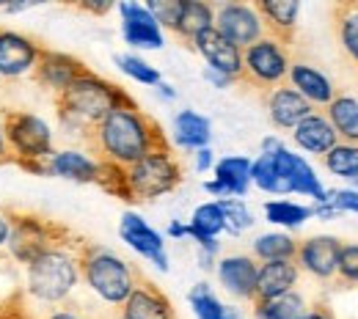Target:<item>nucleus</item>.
Instances as JSON below:
<instances>
[{"label": "nucleus", "mask_w": 358, "mask_h": 319, "mask_svg": "<svg viewBox=\"0 0 358 319\" xmlns=\"http://www.w3.org/2000/svg\"><path fill=\"white\" fill-rule=\"evenodd\" d=\"M190 47L204 58L207 69L221 72V75H226L234 83L243 80V50H237L231 42H226L215 28L204 31L201 36H196V42Z\"/></svg>", "instance_id": "19"}, {"label": "nucleus", "mask_w": 358, "mask_h": 319, "mask_svg": "<svg viewBox=\"0 0 358 319\" xmlns=\"http://www.w3.org/2000/svg\"><path fill=\"white\" fill-rule=\"evenodd\" d=\"M273 163H275V174L281 179V187H284V195L298 193V195L314 198V204L325 201L328 190L320 184V177L314 174V168L301 154H292L289 149H281L278 154H273Z\"/></svg>", "instance_id": "14"}, {"label": "nucleus", "mask_w": 358, "mask_h": 319, "mask_svg": "<svg viewBox=\"0 0 358 319\" xmlns=\"http://www.w3.org/2000/svg\"><path fill=\"white\" fill-rule=\"evenodd\" d=\"M89 151L108 165L130 168L141 157H146L155 149L171 146L163 127L146 116L135 102L113 107L86 138Z\"/></svg>", "instance_id": "1"}, {"label": "nucleus", "mask_w": 358, "mask_h": 319, "mask_svg": "<svg viewBox=\"0 0 358 319\" xmlns=\"http://www.w3.org/2000/svg\"><path fill=\"white\" fill-rule=\"evenodd\" d=\"M325 201H331L339 212H356L358 215V190H328Z\"/></svg>", "instance_id": "40"}, {"label": "nucleus", "mask_w": 358, "mask_h": 319, "mask_svg": "<svg viewBox=\"0 0 358 319\" xmlns=\"http://www.w3.org/2000/svg\"><path fill=\"white\" fill-rule=\"evenodd\" d=\"M72 231L64 226L39 218L34 212H11V237L6 245V253L17 262V265H28L34 262L39 253H45L47 248H52L55 242H61L64 237H69Z\"/></svg>", "instance_id": "8"}, {"label": "nucleus", "mask_w": 358, "mask_h": 319, "mask_svg": "<svg viewBox=\"0 0 358 319\" xmlns=\"http://www.w3.org/2000/svg\"><path fill=\"white\" fill-rule=\"evenodd\" d=\"M301 319H336V317H334V311H331V306H328V303L317 300V303H309L306 314H303Z\"/></svg>", "instance_id": "44"}, {"label": "nucleus", "mask_w": 358, "mask_h": 319, "mask_svg": "<svg viewBox=\"0 0 358 319\" xmlns=\"http://www.w3.org/2000/svg\"><path fill=\"white\" fill-rule=\"evenodd\" d=\"M289 66H292L289 47L265 34L259 42L243 50V80L240 83H248L262 94H268L287 83Z\"/></svg>", "instance_id": "7"}, {"label": "nucleus", "mask_w": 358, "mask_h": 319, "mask_svg": "<svg viewBox=\"0 0 358 319\" xmlns=\"http://www.w3.org/2000/svg\"><path fill=\"white\" fill-rule=\"evenodd\" d=\"M265 34L284 42L289 47L295 39V28H298V14H301V3L298 0H257L254 3Z\"/></svg>", "instance_id": "22"}, {"label": "nucleus", "mask_w": 358, "mask_h": 319, "mask_svg": "<svg viewBox=\"0 0 358 319\" xmlns=\"http://www.w3.org/2000/svg\"><path fill=\"white\" fill-rule=\"evenodd\" d=\"M325 119L334 127L339 143L358 146V99L350 94H336L334 102L325 107Z\"/></svg>", "instance_id": "29"}, {"label": "nucleus", "mask_w": 358, "mask_h": 319, "mask_svg": "<svg viewBox=\"0 0 358 319\" xmlns=\"http://www.w3.org/2000/svg\"><path fill=\"white\" fill-rule=\"evenodd\" d=\"M218 204H221L229 234L237 237V234H243V231H248V228L254 226V215H251V209H248V204L243 198H224Z\"/></svg>", "instance_id": "37"}, {"label": "nucleus", "mask_w": 358, "mask_h": 319, "mask_svg": "<svg viewBox=\"0 0 358 319\" xmlns=\"http://www.w3.org/2000/svg\"><path fill=\"white\" fill-rule=\"evenodd\" d=\"M39 319H91L83 309H78V306H58V309H50V311H45Z\"/></svg>", "instance_id": "42"}, {"label": "nucleus", "mask_w": 358, "mask_h": 319, "mask_svg": "<svg viewBox=\"0 0 358 319\" xmlns=\"http://www.w3.org/2000/svg\"><path fill=\"white\" fill-rule=\"evenodd\" d=\"M298 281H301V270L295 262H265L259 265V273H257V300H273V297H281L292 289H298Z\"/></svg>", "instance_id": "23"}, {"label": "nucleus", "mask_w": 358, "mask_h": 319, "mask_svg": "<svg viewBox=\"0 0 358 319\" xmlns=\"http://www.w3.org/2000/svg\"><path fill=\"white\" fill-rule=\"evenodd\" d=\"M265 218L273 226L298 228L312 218V207H303V204H295V201H287V198H273L265 204Z\"/></svg>", "instance_id": "32"}, {"label": "nucleus", "mask_w": 358, "mask_h": 319, "mask_svg": "<svg viewBox=\"0 0 358 319\" xmlns=\"http://www.w3.org/2000/svg\"><path fill=\"white\" fill-rule=\"evenodd\" d=\"M78 8H80V11H89V14H96V17H102V14H108V11L113 8V3H110V0H80V3H78Z\"/></svg>", "instance_id": "43"}, {"label": "nucleus", "mask_w": 358, "mask_h": 319, "mask_svg": "<svg viewBox=\"0 0 358 319\" xmlns=\"http://www.w3.org/2000/svg\"><path fill=\"white\" fill-rule=\"evenodd\" d=\"M213 6H215V25L213 28L237 50H245L265 36V25H262L254 3L231 0V3H213Z\"/></svg>", "instance_id": "9"}, {"label": "nucleus", "mask_w": 358, "mask_h": 319, "mask_svg": "<svg viewBox=\"0 0 358 319\" xmlns=\"http://www.w3.org/2000/svg\"><path fill=\"white\" fill-rule=\"evenodd\" d=\"M334 36L342 55L358 69V0H339L331 8Z\"/></svg>", "instance_id": "24"}, {"label": "nucleus", "mask_w": 358, "mask_h": 319, "mask_svg": "<svg viewBox=\"0 0 358 319\" xmlns=\"http://www.w3.org/2000/svg\"><path fill=\"white\" fill-rule=\"evenodd\" d=\"M36 177H58L66 182L96 184L102 174V163L91 154L89 149H55L45 163L28 168Z\"/></svg>", "instance_id": "10"}, {"label": "nucleus", "mask_w": 358, "mask_h": 319, "mask_svg": "<svg viewBox=\"0 0 358 319\" xmlns=\"http://www.w3.org/2000/svg\"><path fill=\"white\" fill-rule=\"evenodd\" d=\"M143 6L149 8V14L155 17V22H157L160 28H166V31L174 34L177 17H179V0H149V3H143Z\"/></svg>", "instance_id": "39"}, {"label": "nucleus", "mask_w": 358, "mask_h": 319, "mask_svg": "<svg viewBox=\"0 0 358 319\" xmlns=\"http://www.w3.org/2000/svg\"><path fill=\"white\" fill-rule=\"evenodd\" d=\"M8 237H11V212L8 209H0V253L8 245Z\"/></svg>", "instance_id": "46"}, {"label": "nucleus", "mask_w": 358, "mask_h": 319, "mask_svg": "<svg viewBox=\"0 0 358 319\" xmlns=\"http://www.w3.org/2000/svg\"><path fill=\"white\" fill-rule=\"evenodd\" d=\"M292 140L303 149V151H309V154H328L336 143H339V138L334 133V127L328 124V119H325V113H317L314 110L312 116H306L295 130H292Z\"/></svg>", "instance_id": "26"}, {"label": "nucleus", "mask_w": 358, "mask_h": 319, "mask_svg": "<svg viewBox=\"0 0 358 319\" xmlns=\"http://www.w3.org/2000/svg\"><path fill=\"white\" fill-rule=\"evenodd\" d=\"M213 174V179L224 187L229 198H243L251 187V160L243 154H229L215 160Z\"/></svg>", "instance_id": "28"}, {"label": "nucleus", "mask_w": 358, "mask_h": 319, "mask_svg": "<svg viewBox=\"0 0 358 319\" xmlns=\"http://www.w3.org/2000/svg\"><path fill=\"white\" fill-rule=\"evenodd\" d=\"M342 239L328 237V234H317L309 239L298 242V253H295V265L301 275H312L320 283H334L336 278V265H339V251H342Z\"/></svg>", "instance_id": "12"}, {"label": "nucleus", "mask_w": 358, "mask_h": 319, "mask_svg": "<svg viewBox=\"0 0 358 319\" xmlns=\"http://www.w3.org/2000/svg\"><path fill=\"white\" fill-rule=\"evenodd\" d=\"M334 283L336 286H356L358 283V245H350V242L342 245Z\"/></svg>", "instance_id": "38"}, {"label": "nucleus", "mask_w": 358, "mask_h": 319, "mask_svg": "<svg viewBox=\"0 0 358 319\" xmlns=\"http://www.w3.org/2000/svg\"><path fill=\"white\" fill-rule=\"evenodd\" d=\"M224 319H240V314H237L234 309H226V317Z\"/></svg>", "instance_id": "54"}, {"label": "nucleus", "mask_w": 358, "mask_h": 319, "mask_svg": "<svg viewBox=\"0 0 358 319\" xmlns=\"http://www.w3.org/2000/svg\"><path fill=\"white\" fill-rule=\"evenodd\" d=\"M116 61V66L127 75V77H133L135 83H143V86H157V83H163V77H160V72L152 66V64H146L143 58H138L133 52H124V55H116L113 58Z\"/></svg>", "instance_id": "36"}, {"label": "nucleus", "mask_w": 358, "mask_h": 319, "mask_svg": "<svg viewBox=\"0 0 358 319\" xmlns=\"http://www.w3.org/2000/svg\"><path fill=\"white\" fill-rule=\"evenodd\" d=\"M116 319H179L166 292L141 275L133 295L116 309Z\"/></svg>", "instance_id": "17"}, {"label": "nucleus", "mask_w": 358, "mask_h": 319, "mask_svg": "<svg viewBox=\"0 0 358 319\" xmlns=\"http://www.w3.org/2000/svg\"><path fill=\"white\" fill-rule=\"evenodd\" d=\"M187 300H190V309H193L196 319H224L226 317V306L215 297V292H213L210 283H196V286L190 289Z\"/></svg>", "instance_id": "34"}, {"label": "nucleus", "mask_w": 358, "mask_h": 319, "mask_svg": "<svg viewBox=\"0 0 358 319\" xmlns=\"http://www.w3.org/2000/svg\"><path fill=\"white\" fill-rule=\"evenodd\" d=\"M0 163H11V154H8V146L3 138V113H0Z\"/></svg>", "instance_id": "52"}, {"label": "nucleus", "mask_w": 358, "mask_h": 319, "mask_svg": "<svg viewBox=\"0 0 358 319\" xmlns=\"http://www.w3.org/2000/svg\"><path fill=\"white\" fill-rule=\"evenodd\" d=\"M155 89H157V94H160L163 99H177V91H174V89H171L169 83H157Z\"/></svg>", "instance_id": "53"}, {"label": "nucleus", "mask_w": 358, "mask_h": 319, "mask_svg": "<svg viewBox=\"0 0 358 319\" xmlns=\"http://www.w3.org/2000/svg\"><path fill=\"white\" fill-rule=\"evenodd\" d=\"M210 168H215V151L207 146V149H199V151H196V171L204 174V171H210Z\"/></svg>", "instance_id": "45"}, {"label": "nucleus", "mask_w": 358, "mask_h": 319, "mask_svg": "<svg viewBox=\"0 0 358 319\" xmlns=\"http://www.w3.org/2000/svg\"><path fill=\"white\" fill-rule=\"evenodd\" d=\"M215 25V6L207 0H179V17L174 36L185 45H193L196 36Z\"/></svg>", "instance_id": "25"}, {"label": "nucleus", "mask_w": 358, "mask_h": 319, "mask_svg": "<svg viewBox=\"0 0 358 319\" xmlns=\"http://www.w3.org/2000/svg\"><path fill=\"white\" fill-rule=\"evenodd\" d=\"M0 319H36L31 314V309L25 306V297L17 295L14 300H8L6 306H0Z\"/></svg>", "instance_id": "41"}, {"label": "nucleus", "mask_w": 358, "mask_h": 319, "mask_svg": "<svg viewBox=\"0 0 358 319\" xmlns=\"http://www.w3.org/2000/svg\"><path fill=\"white\" fill-rule=\"evenodd\" d=\"M262 96H265V107H268V116L275 130H289L292 133L306 116L314 113L312 105L298 91H292L287 83L273 89V91L262 94Z\"/></svg>", "instance_id": "21"}, {"label": "nucleus", "mask_w": 358, "mask_h": 319, "mask_svg": "<svg viewBox=\"0 0 358 319\" xmlns=\"http://www.w3.org/2000/svg\"><path fill=\"white\" fill-rule=\"evenodd\" d=\"M119 237L122 242H127L138 256H143L146 262H152L157 270H169V253H166V239L160 231L149 226L138 212H124L119 221Z\"/></svg>", "instance_id": "15"}, {"label": "nucleus", "mask_w": 358, "mask_h": 319, "mask_svg": "<svg viewBox=\"0 0 358 319\" xmlns=\"http://www.w3.org/2000/svg\"><path fill=\"white\" fill-rule=\"evenodd\" d=\"M3 138L11 154V163L20 168H34L55 151L52 127L34 110H6L3 113Z\"/></svg>", "instance_id": "6"}, {"label": "nucleus", "mask_w": 358, "mask_h": 319, "mask_svg": "<svg viewBox=\"0 0 358 319\" xmlns=\"http://www.w3.org/2000/svg\"><path fill=\"white\" fill-rule=\"evenodd\" d=\"M251 184L259 187L262 193H270V195H284V187H281V179L275 174L273 157L259 154L257 160H251Z\"/></svg>", "instance_id": "35"}, {"label": "nucleus", "mask_w": 358, "mask_h": 319, "mask_svg": "<svg viewBox=\"0 0 358 319\" xmlns=\"http://www.w3.org/2000/svg\"><path fill=\"white\" fill-rule=\"evenodd\" d=\"M287 86H289L292 91L301 94L314 110H317V107L325 110V107L334 102V96L339 94L334 89V83H331L328 75H322L317 66L303 64V61H292L289 75H287Z\"/></svg>", "instance_id": "20"}, {"label": "nucleus", "mask_w": 358, "mask_h": 319, "mask_svg": "<svg viewBox=\"0 0 358 319\" xmlns=\"http://www.w3.org/2000/svg\"><path fill=\"white\" fill-rule=\"evenodd\" d=\"M45 47L36 39L11 31V28H0V80H22L31 77L39 55Z\"/></svg>", "instance_id": "11"}, {"label": "nucleus", "mask_w": 358, "mask_h": 319, "mask_svg": "<svg viewBox=\"0 0 358 319\" xmlns=\"http://www.w3.org/2000/svg\"><path fill=\"white\" fill-rule=\"evenodd\" d=\"M135 102L122 86L99 77L96 72L80 75L61 96H55L58 110V127L72 138H80L86 143L89 133L119 105Z\"/></svg>", "instance_id": "3"}, {"label": "nucleus", "mask_w": 358, "mask_h": 319, "mask_svg": "<svg viewBox=\"0 0 358 319\" xmlns=\"http://www.w3.org/2000/svg\"><path fill=\"white\" fill-rule=\"evenodd\" d=\"M320 160H322V165H325L334 177L358 182V146L356 143H336V146H334L328 154H322Z\"/></svg>", "instance_id": "33"}, {"label": "nucleus", "mask_w": 358, "mask_h": 319, "mask_svg": "<svg viewBox=\"0 0 358 319\" xmlns=\"http://www.w3.org/2000/svg\"><path fill=\"white\" fill-rule=\"evenodd\" d=\"M80 245L83 239L69 234L45 253H39L34 262H28L25 270V286L22 297L34 306L58 309L69 306L75 289L80 286Z\"/></svg>", "instance_id": "2"}, {"label": "nucleus", "mask_w": 358, "mask_h": 319, "mask_svg": "<svg viewBox=\"0 0 358 319\" xmlns=\"http://www.w3.org/2000/svg\"><path fill=\"white\" fill-rule=\"evenodd\" d=\"M141 270L133 262L122 259L116 251L86 242L80 245V283L89 289L94 297H99L105 306L119 309L138 286Z\"/></svg>", "instance_id": "4"}, {"label": "nucleus", "mask_w": 358, "mask_h": 319, "mask_svg": "<svg viewBox=\"0 0 358 319\" xmlns=\"http://www.w3.org/2000/svg\"><path fill=\"white\" fill-rule=\"evenodd\" d=\"M213 140V124L207 116L185 107L179 110L177 119H174V143L187 149V151H199V149H207Z\"/></svg>", "instance_id": "27"}, {"label": "nucleus", "mask_w": 358, "mask_h": 319, "mask_svg": "<svg viewBox=\"0 0 358 319\" xmlns=\"http://www.w3.org/2000/svg\"><path fill=\"white\" fill-rule=\"evenodd\" d=\"M86 72H89V66H86L80 58H75V55H69V52L47 50L45 47L31 77H34V83H36L39 89L50 91L52 96H61V94L66 91L80 75H86Z\"/></svg>", "instance_id": "13"}, {"label": "nucleus", "mask_w": 358, "mask_h": 319, "mask_svg": "<svg viewBox=\"0 0 358 319\" xmlns=\"http://www.w3.org/2000/svg\"><path fill=\"white\" fill-rule=\"evenodd\" d=\"M251 306H254V319H301L309 309V300L298 289H292L281 297L257 300Z\"/></svg>", "instance_id": "31"}, {"label": "nucleus", "mask_w": 358, "mask_h": 319, "mask_svg": "<svg viewBox=\"0 0 358 319\" xmlns=\"http://www.w3.org/2000/svg\"><path fill=\"white\" fill-rule=\"evenodd\" d=\"M185 179L182 163L171 151V146L166 149H155L146 157H141L130 168H124V190H127V201L130 204H146L155 201L171 190H177Z\"/></svg>", "instance_id": "5"}, {"label": "nucleus", "mask_w": 358, "mask_h": 319, "mask_svg": "<svg viewBox=\"0 0 358 319\" xmlns=\"http://www.w3.org/2000/svg\"><path fill=\"white\" fill-rule=\"evenodd\" d=\"M218 281L226 292L237 300L254 303L257 297V273H259V262L251 253H229L221 256L215 265Z\"/></svg>", "instance_id": "18"}, {"label": "nucleus", "mask_w": 358, "mask_h": 319, "mask_svg": "<svg viewBox=\"0 0 358 319\" xmlns=\"http://www.w3.org/2000/svg\"><path fill=\"white\" fill-rule=\"evenodd\" d=\"M295 253H298V239L284 234V231L259 234L251 242V256L259 265H265V262H295Z\"/></svg>", "instance_id": "30"}, {"label": "nucleus", "mask_w": 358, "mask_h": 319, "mask_svg": "<svg viewBox=\"0 0 358 319\" xmlns=\"http://www.w3.org/2000/svg\"><path fill=\"white\" fill-rule=\"evenodd\" d=\"M312 215L322 218V221H334V218L339 215V209H336L331 201H320V204H314L312 207Z\"/></svg>", "instance_id": "47"}, {"label": "nucleus", "mask_w": 358, "mask_h": 319, "mask_svg": "<svg viewBox=\"0 0 358 319\" xmlns=\"http://www.w3.org/2000/svg\"><path fill=\"white\" fill-rule=\"evenodd\" d=\"M281 149H287V146H284V140H281L278 135H268L265 140H262V154H268V157L278 154Z\"/></svg>", "instance_id": "49"}, {"label": "nucleus", "mask_w": 358, "mask_h": 319, "mask_svg": "<svg viewBox=\"0 0 358 319\" xmlns=\"http://www.w3.org/2000/svg\"><path fill=\"white\" fill-rule=\"evenodd\" d=\"M116 11L122 14V36L124 42L135 50H160L163 47V28L155 22V17L149 14V8L143 3L135 0H122L116 6Z\"/></svg>", "instance_id": "16"}, {"label": "nucleus", "mask_w": 358, "mask_h": 319, "mask_svg": "<svg viewBox=\"0 0 358 319\" xmlns=\"http://www.w3.org/2000/svg\"><path fill=\"white\" fill-rule=\"evenodd\" d=\"M204 80H210L215 89H229V86H234V80H229L226 75H221V72H213V69H207V66H204Z\"/></svg>", "instance_id": "48"}, {"label": "nucleus", "mask_w": 358, "mask_h": 319, "mask_svg": "<svg viewBox=\"0 0 358 319\" xmlns=\"http://www.w3.org/2000/svg\"><path fill=\"white\" fill-rule=\"evenodd\" d=\"M166 234H169V237H174V239H185V237H187V223H182V221H174V223H169Z\"/></svg>", "instance_id": "51"}, {"label": "nucleus", "mask_w": 358, "mask_h": 319, "mask_svg": "<svg viewBox=\"0 0 358 319\" xmlns=\"http://www.w3.org/2000/svg\"><path fill=\"white\" fill-rule=\"evenodd\" d=\"M0 8H3L6 14H22V11L34 8V0H25V3H3Z\"/></svg>", "instance_id": "50"}]
</instances>
